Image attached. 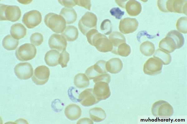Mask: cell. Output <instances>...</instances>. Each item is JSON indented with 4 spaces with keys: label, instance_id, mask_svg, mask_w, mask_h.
<instances>
[{
    "label": "cell",
    "instance_id": "obj_12",
    "mask_svg": "<svg viewBox=\"0 0 187 124\" xmlns=\"http://www.w3.org/2000/svg\"><path fill=\"white\" fill-rule=\"evenodd\" d=\"M106 63L104 60H99L86 69L85 74L89 80L93 79L99 75L107 72L105 67Z\"/></svg>",
    "mask_w": 187,
    "mask_h": 124
},
{
    "label": "cell",
    "instance_id": "obj_18",
    "mask_svg": "<svg viewBox=\"0 0 187 124\" xmlns=\"http://www.w3.org/2000/svg\"><path fill=\"white\" fill-rule=\"evenodd\" d=\"M159 47L160 49L169 53H172L177 49L176 43L173 40L166 35L160 41Z\"/></svg>",
    "mask_w": 187,
    "mask_h": 124
},
{
    "label": "cell",
    "instance_id": "obj_37",
    "mask_svg": "<svg viewBox=\"0 0 187 124\" xmlns=\"http://www.w3.org/2000/svg\"><path fill=\"white\" fill-rule=\"evenodd\" d=\"M110 13L111 15L114 16L117 19H120L122 16L124 15L125 12L122 11L118 7L112 8L110 11Z\"/></svg>",
    "mask_w": 187,
    "mask_h": 124
},
{
    "label": "cell",
    "instance_id": "obj_14",
    "mask_svg": "<svg viewBox=\"0 0 187 124\" xmlns=\"http://www.w3.org/2000/svg\"><path fill=\"white\" fill-rule=\"evenodd\" d=\"M48 44L50 48L61 51L65 50L67 42L62 35L53 33L49 39Z\"/></svg>",
    "mask_w": 187,
    "mask_h": 124
},
{
    "label": "cell",
    "instance_id": "obj_26",
    "mask_svg": "<svg viewBox=\"0 0 187 124\" xmlns=\"http://www.w3.org/2000/svg\"><path fill=\"white\" fill-rule=\"evenodd\" d=\"M187 0H172L171 12L184 13L187 15Z\"/></svg>",
    "mask_w": 187,
    "mask_h": 124
},
{
    "label": "cell",
    "instance_id": "obj_2",
    "mask_svg": "<svg viewBox=\"0 0 187 124\" xmlns=\"http://www.w3.org/2000/svg\"><path fill=\"white\" fill-rule=\"evenodd\" d=\"M44 22L46 25L57 33H61L66 27L64 18L60 15L50 12L45 16Z\"/></svg>",
    "mask_w": 187,
    "mask_h": 124
},
{
    "label": "cell",
    "instance_id": "obj_33",
    "mask_svg": "<svg viewBox=\"0 0 187 124\" xmlns=\"http://www.w3.org/2000/svg\"><path fill=\"white\" fill-rule=\"evenodd\" d=\"M187 18L185 16L181 17L178 19L176 26L179 32L184 33H187Z\"/></svg>",
    "mask_w": 187,
    "mask_h": 124
},
{
    "label": "cell",
    "instance_id": "obj_8",
    "mask_svg": "<svg viewBox=\"0 0 187 124\" xmlns=\"http://www.w3.org/2000/svg\"><path fill=\"white\" fill-rule=\"evenodd\" d=\"M42 16L38 10H33L26 12L24 14L22 22L29 29L34 28L41 22Z\"/></svg>",
    "mask_w": 187,
    "mask_h": 124
},
{
    "label": "cell",
    "instance_id": "obj_24",
    "mask_svg": "<svg viewBox=\"0 0 187 124\" xmlns=\"http://www.w3.org/2000/svg\"><path fill=\"white\" fill-rule=\"evenodd\" d=\"M108 38L113 46L112 52L114 51L120 45L126 42L125 36L118 31L113 32L110 34Z\"/></svg>",
    "mask_w": 187,
    "mask_h": 124
},
{
    "label": "cell",
    "instance_id": "obj_17",
    "mask_svg": "<svg viewBox=\"0 0 187 124\" xmlns=\"http://www.w3.org/2000/svg\"><path fill=\"white\" fill-rule=\"evenodd\" d=\"M105 67L107 72L116 74L121 71L123 68V64L119 58H113L106 62Z\"/></svg>",
    "mask_w": 187,
    "mask_h": 124
},
{
    "label": "cell",
    "instance_id": "obj_35",
    "mask_svg": "<svg viewBox=\"0 0 187 124\" xmlns=\"http://www.w3.org/2000/svg\"><path fill=\"white\" fill-rule=\"evenodd\" d=\"M31 43L35 46L41 45L43 41V36L41 33L36 32L33 33L30 37Z\"/></svg>",
    "mask_w": 187,
    "mask_h": 124
},
{
    "label": "cell",
    "instance_id": "obj_13",
    "mask_svg": "<svg viewBox=\"0 0 187 124\" xmlns=\"http://www.w3.org/2000/svg\"><path fill=\"white\" fill-rule=\"evenodd\" d=\"M139 23L135 18L127 17L122 19L119 22V29L124 34L132 33L135 31Z\"/></svg>",
    "mask_w": 187,
    "mask_h": 124
},
{
    "label": "cell",
    "instance_id": "obj_30",
    "mask_svg": "<svg viewBox=\"0 0 187 124\" xmlns=\"http://www.w3.org/2000/svg\"><path fill=\"white\" fill-rule=\"evenodd\" d=\"M140 50L143 55L147 56H150L154 53L155 46L153 43L146 41L141 44Z\"/></svg>",
    "mask_w": 187,
    "mask_h": 124
},
{
    "label": "cell",
    "instance_id": "obj_39",
    "mask_svg": "<svg viewBox=\"0 0 187 124\" xmlns=\"http://www.w3.org/2000/svg\"><path fill=\"white\" fill-rule=\"evenodd\" d=\"M74 2L76 5L84 7L89 10H90L91 3L90 0H76Z\"/></svg>",
    "mask_w": 187,
    "mask_h": 124
},
{
    "label": "cell",
    "instance_id": "obj_5",
    "mask_svg": "<svg viewBox=\"0 0 187 124\" xmlns=\"http://www.w3.org/2000/svg\"><path fill=\"white\" fill-rule=\"evenodd\" d=\"M97 18L92 12L87 11L82 17L78 23V27L81 33L86 35L90 30L97 29Z\"/></svg>",
    "mask_w": 187,
    "mask_h": 124
},
{
    "label": "cell",
    "instance_id": "obj_10",
    "mask_svg": "<svg viewBox=\"0 0 187 124\" xmlns=\"http://www.w3.org/2000/svg\"><path fill=\"white\" fill-rule=\"evenodd\" d=\"M14 72L17 78L21 80H27L30 78L33 73V67L28 62L20 63L14 68Z\"/></svg>",
    "mask_w": 187,
    "mask_h": 124
},
{
    "label": "cell",
    "instance_id": "obj_22",
    "mask_svg": "<svg viewBox=\"0 0 187 124\" xmlns=\"http://www.w3.org/2000/svg\"><path fill=\"white\" fill-rule=\"evenodd\" d=\"M60 53L55 50H50L46 53L44 60L46 63L50 66H55L58 65Z\"/></svg>",
    "mask_w": 187,
    "mask_h": 124
},
{
    "label": "cell",
    "instance_id": "obj_28",
    "mask_svg": "<svg viewBox=\"0 0 187 124\" xmlns=\"http://www.w3.org/2000/svg\"><path fill=\"white\" fill-rule=\"evenodd\" d=\"M74 84L78 88H85L89 84V79L85 74L79 73L74 77Z\"/></svg>",
    "mask_w": 187,
    "mask_h": 124
},
{
    "label": "cell",
    "instance_id": "obj_42",
    "mask_svg": "<svg viewBox=\"0 0 187 124\" xmlns=\"http://www.w3.org/2000/svg\"><path fill=\"white\" fill-rule=\"evenodd\" d=\"M128 0H115L116 2L120 7L122 8H125L126 2Z\"/></svg>",
    "mask_w": 187,
    "mask_h": 124
},
{
    "label": "cell",
    "instance_id": "obj_40",
    "mask_svg": "<svg viewBox=\"0 0 187 124\" xmlns=\"http://www.w3.org/2000/svg\"><path fill=\"white\" fill-rule=\"evenodd\" d=\"M58 2L62 5L65 7H71L74 6L76 3L74 0H58Z\"/></svg>",
    "mask_w": 187,
    "mask_h": 124
},
{
    "label": "cell",
    "instance_id": "obj_36",
    "mask_svg": "<svg viewBox=\"0 0 187 124\" xmlns=\"http://www.w3.org/2000/svg\"><path fill=\"white\" fill-rule=\"evenodd\" d=\"M70 60V54L65 50L62 51L60 54L59 59V63L62 68H63L67 66V64Z\"/></svg>",
    "mask_w": 187,
    "mask_h": 124
},
{
    "label": "cell",
    "instance_id": "obj_1",
    "mask_svg": "<svg viewBox=\"0 0 187 124\" xmlns=\"http://www.w3.org/2000/svg\"><path fill=\"white\" fill-rule=\"evenodd\" d=\"M86 36L89 43L94 46L99 51L107 52L111 51L113 49L112 44L104 35L100 33L96 29L89 30Z\"/></svg>",
    "mask_w": 187,
    "mask_h": 124
},
{
    "label": "cell",
    "instance_id": "obj_15",
    "mask_svg": "<svg viewBox=\"0 0 187 124\" xmlns=\"http://www.w3.org/2000/svg\"><path fill=\"white\" fill-rule=\"evenodd\" d=\"M79 100L80 103L85 107L91 106L99 102L92 88L87 89L82 92L79 95Z\"/></svg>",
    "mask_w": 187,
    "mask_h": 124
},
{
    "label": "cell",
    "instance_id": "obj_38",
    "mask_svg": "<svg viewBox=\"0 0 187 124\" xmlns=\"http://www.w3.org/2000/svg\"><path fill=\"white\" fill-rule=\"evenodd\" d=\"M110 76L108 73H104L99 75L93 79L95 83L100 81L106 82L108 83L110 81Z\"/></svg>",
    "mask_w": 187,
    "mask_h": 124
},
{
    "label": "cell",
    "instance_id": "obj_29",
    "mask_svg": "<svg viewBox=\"0 0 187 124\" xmlns=\"http://www.w3.org/2000/svg\"><path fill=\"white\" fill-rule=\"evenodd\" d=\"M171 37L175 42L177 49L182 47L183 45L185 39L183 36L178 31L174 30L169 31L166 34Z\"/></svg>",
    "mask_w": 187,
    "mask_h": 124
},
{
    "label": "cell",
    "instance_id": "obj_3",
    "mask_svg": "<svg viewBox=\"0 0 187 124\" xmlns=\"http://www.w3.org/2000/svg\"><path fill=\"white\" fill-rule=\"evenodd\" d=\"M151 111L154 117L161 119H167L173 114L172 106L168 102L164 100H159L152 105Z\"/></svg>",
    "mask_w": 187,
    "mask_h": 124
},
{
    "label": "cell",
    "instance_id": "obj_6",
    "mask_svg": "<svg viewBox=\"0 0 187 124\" xmlns=\"http://www.w3.org/2000/svg\"><path fill=\"white\" fill-rule=\"evenodd\" d=\"M36 53V49L32 44H24L16 49L15 55L17 59L20 61L30 60L35 57Z\"/></svg>",
    "mask_w": 187,
    "mask_h": 124
},
{
    "label": "cell",
    "instance_id": "obj_7",
    "mask_svg": "<svg viewBox=\"0 0 187 124\" xmlns=\"http://www.w3.org/2000/svg\"><path fill=\"white\" fill-rule=\"evenodd\" d=\"M163 64L158 58L155 57L150 58L144 64L143 72L145 74L150 75L159 74L161 72Z\"/></svg>",
    "mask_w": 187,
    "mask_h": 124
},
{
    "label": "cell",
    "instance_id": "obj_16",
    "mask_svg": "<svg viewBox=\"0 0 187 124\" xmlns=\"http://www.w3.org/2000/svg\"><path fill=\"white\" fill-rule=\"evenodd\" d=\"M65 114L67 118L71 121L78 119L81 116V110L79 106L75 104L67 105L65 110Z\"/></svg>",
    "mask_w": 187,
    "mask_h": 124
},
{
    "label": "cell",
    "instance_id": "obj_11",
    "mask_svg": "<svg viewBox=\"0 0 187 124\" xmlns=\"http://www.w3.org/2000/svg\"><path fill=\"white\" fill-rule=\"evenodd\" d=\"M93 90L99 101L106 99L111 95L108 83L105 82L100 81L95 83Z\"/></svg>",
    "mask_w": 187,
    "mask_h": 124
},
{
    "label": "cell",
    "instance_id": "obj_25",
    "mask_svg": "<svg viewBox=\"0 0 187 124\" xmlns=\"http://www.w3.org/2000/svg\"><path fill=\"white\" fill-rule=\"evenodd\" d=\"M89 113L91 119L95 122L102 121L106 117L105 111L100 107H95L90 109Z\"/></svg>",
    "mask_w": 187,
    "mask_h": 124
},
{
    "label": "cell",
    "instance_id": "obj_31",
    "mask_svg": "<svg viewBox=\"0 0 187 124\" xmlns=\"http://www.w3.org/2000/svg\"><path fill=\"white\" fill-rule=\"evenodd\" d=\"M153 56L158 58L163 64L165 65H168L171 61V57L170 54L160 48L156 50Z\"/></svg>",
    "mask_w": 187,
    "mask_h": 124
},
{
    "label": "cell",
    "instance_id": "obj_21",
    "mask_svg": "<svg viewBox=\"0 0 187 124\" xmlns=\"http://www.w3.org/2000/svg\"><path fill=\"white\" fill-rule=\"evenodd\" d=\"M10 32L13 38L19 40L24 37L26 35V29L22 24L17 23L11 26Z\"/></svg>",
    "mask_w": 187,
    "mask_h": 124
},
{
    "label": "cell",
    "instance_id": "obj_19",
    "mask_svg": "<svg viewBox=\"0 0 187 124\" xmlns=\"http://www.w3.org/2000/svg\"><path fill=\"white\" fill-rule=\"evenodd\" d=\"M125 8L129 15L136 16L140 13L142 7L141 4L139 2L135 0H129L126 2Z\"/></svg>",
    "mask_w": 187,
    "mask_h": 124
},
{
    "label": "cell",
    "instance_id": "obj_4",
    "mask_svg": "<svg viewBox=\"0 0 187 124\" xmlns=\"http://www.w3.org/2000/svg\"><path fill=\"white\" fill-rule=\"evenodd\" d=\"M0 5L1 20L15 22L20 19L21 11L18 6L3 4Z\"/></svg>",
    "mask_w": 187,
    "mask_h": 124
},
{
    "label": "cell",
    "instance_id": "obj_27",
    "mask_svg": "<svg viewBox=\"0 0 187 124\" xmlns=\"http://www.w3.org/2000/svg\"><path fill=\"white\" fill-rule=\"evenodd\" d=\"M18 44V40L15 38L10 34L6 36L2 41L3 46L7 50H15L17 47Z\"/></svg>",
    "mask_w": 187,
    "mask_h": 124
},
{
    "label": "cell",
    "instance_id": "obj_20",
    "mask_svg": "<svg viewBox=\"0 0 187 124\" xmlns=\"http://www.w3.org/2000/svg\"><path fill=\"white\" fill-rule=\"evenodd\" d=\"M60 14L64 18L67 24L74 23L77 19V13L73 8L63 7L61 9Z\"/></svg>",
    "mask_w": 187,
    "mask_h": 124
},
{
    "label": "cell",
    "instance_id": "obj_9",
    "mask_svg": "<svg viewBox=\"0 0 187 124\" xmlns=\"http://www.w3.org/2000/svg\"><path fill=\"white\" fill-rule=\"evenodd\" d=\"M50 75V70L47 67L39 66L35 69L32 80L36 85H43L48 81Z\"/></svg>",
    "mask_w": 187,
    "mask_h": 124
},
{
    "label": "cell",
    "instance_id": "obj_32",
    "mask_svg": "<svg viewBox=\"0 0 187 124\" xmlns=\"http://www.w3.org/2000/svg\"><path fill=\"white\" fill-rule=\"evenodd\" d=\"M131 52L130 46L125 42L120 45L112 53L122 56L127 57L129 55Z\"/></svg>",
    "mask_w": 187,
    "mask_h": 124
},
{
    "label": "cell",
    "instance_id": "obj_23",
    "mask_svg": "<svg viewBox=\"0 0 187 124\" xmlns=\"http://www.w3.org/2000/svg\"><path fill=\"white\" fill-rule=\"evenodd\" d=\"M62 35L66 40L70 42L75 41L78 38L79 32L77 28L73 25H67L64 30L61 33Z\"/></svg>",
    "mask_w": 187,
    "mask_h": 124
},
{
    "label": "cell",
    "instance_id": "obj_41",
    "mask_svg": "<svg viewBox=\"0 0 187 124\" xmlns=\"http://www.w3.org/2000/svg\"><path fill=\"white\" fill-rule=\"evenodd\" d=\"M87 122L89 123H93L92 121L89 118H84L80 119L77 122V124L78 123H86Z\"/></svg>",
    "mask_w": 187,
    "mask_h": 124
},
{
    "label": "cell",
    "instance_id": "obj_34",
    "mask_svg": "<svg viewBox=\"0 0 187 124\" xmlns=\"http://www.w3.org/2000/svg\"><path fill=\"white\" fill-rule=\"evenodd\" d=\"M100 29L106 35L110 34L112 32V24L111 21L108 19L104 20L101 23Z\"/></svg>",
    "mask_w": 187,
    "mask_h": 124
}]
</instances>
